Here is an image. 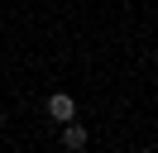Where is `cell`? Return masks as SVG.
Listing matches in <instances>:
<instances>
[{
  "label": "cell",
  "mask_w": 158,
  "mask_h": 153,
  "mask_svg": "<svg viewBox=\"0 0 158 153\" xmlns=\"http://www.w3.org/2000/svg\"><path fill=\"white\" fill-rule=\"evenodd\" d=\"M48 115L58 124H67V120H77V101H72L67 91H58V96H48Z\"/></svg>",
  "instance_id": "cell-1"
},
{
  "label": "cell",
  "mask_w": 158,
  "mask_h": 153,
  "mask_svg": "<svg viewBox=\"0 0 158 153\" xmlns=\"http://www.w3.org/2000/svg\"><path fill=\"white\" fill-rule=\"evenodd\" d=\"M86 139H91V134H86V124H77V120H67V124H62V148L81 153V148H86Z\"/></svg>",
  "instance_id": "cell-2"
},
{
  "label": "cell",
  "mask_w": 158,
  "mask_h": 153,
  "mask_svg": "<svg viewBox=\"0 0 158 153\" xmlns=\"http://www.w3.org/2000/svg\"><path fill=\"white\" fill-rule=\"evenodd\" d=\"M0 124H5V110H0Z\"/></svg>",
  "instance_id": "cell-3"
}]
</instances>
